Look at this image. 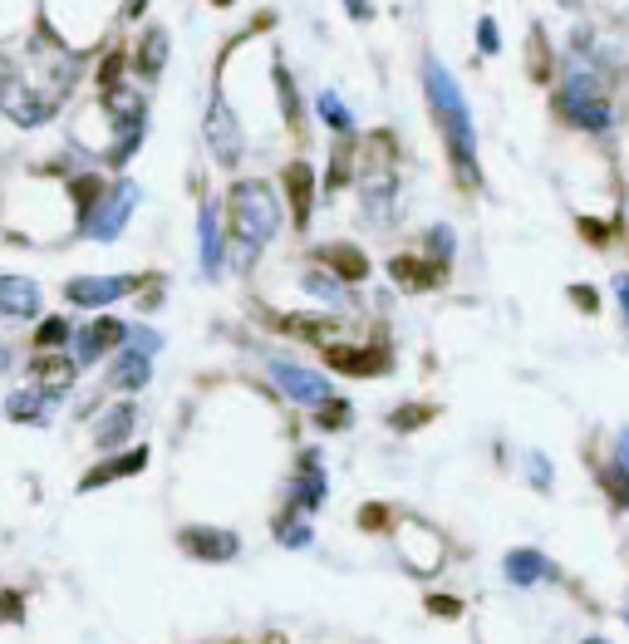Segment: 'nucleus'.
<instances>
[{"instance_id":"obj_28","label":"nucleus","mask_w":629,"mask_h":644,"mask_svg":"<svg viewBox=\"0 0 629 644\" xmlns=\"http://www.w3.org/2000/svg\"><path fill=\"white\" fill-rule=\"evenodd\" d=\"M477 45H482V55H497L502 50V35H497V20L492 15L477 20Z\"/></svg>"},{"instance_id":"obj_14","label":"nucleus","mask_w":629,"mask_h":644,"mask_svg":"<svg viewBox=\"0 0 629 644\" xmlns=\"http://www.w3.org/2000/svg\"><path fill=\"white\" fill-rule=\"evenodd\" d=\"M315 261H320V266H330V271H335V281H364V276H369V256H364L359 246H349V241H330V246H320V251H315Z\"/></svg>"},{"instance_id":"obj_16","label":"nucleus","mask_w":629,"mask_h":644,"mask_svg":"<svg viewBox=\"0 0 629 644\" xmlns=\"http://www.w3.org/2000/svg\"><path fill=\"white\" fill-rule=\"evenodd\" d=\"M104 192H109V182H104L99 173H74L69 177V202H74L79 222H89V217H94V207L104 202Z\"/></svg>"},{"instance_id":"obj_31","label":"nucleus","mask_w":629,"mask_h":644,"mask_svg":"<svg viewBox=\"0 0 629 644\" xmlns=\"http://www.w3.org/2000/svg\"><path fill=\"white\" fill-rule=\"evenodd\" d=\"M359 522H364L369 531H384V522H389V512H384V507H364V512H359Z\"/></svg>"},{"instance_id":"obj_3","label":"nucleus","mask_w":629,"mask_h":644,"mask_svg":"<svg viewBox=\"0 0 629 644\" xmlns=\"http://www.w3.org/2000/svg\"><path fill=\"white\" fill-rule=\"evenodd\" d=\"M556 109H561V118H571L575 128H590V133H605L615 123V109H610V99H605V89L590 69H571L566 89L556 94Z\"/></svg>"},{"instance_id":"obj_2","label":"nucleus","mask_w":629,"mask_h":644,"mask_svg":"<svg viewBox=\"0 0 629 644\" xmlns=\"http://www.w3.org/2000/svg\"><path fill=\"white\" fill-rule=\"evenodd\" d=\"M227 212H231L227 236H231V256H236V266H251V261L266 251V241L281 232V222H286L281 192H276L271 182H261V177H241V182H231Z\"/></svg>"},{"instance_id":"obj_10","label":"nucleus","mask_w":629,"mask_h":644,"mask_svg":"<svg viewBox=\"0 0 629 644\" xmlns=\"http://www.w3.org/2000/svg\"><path fill=\"white\" fill-rule=\"evenodd\" d=\"M389 276L399 281L403 291H433V286H443L448 266L433 261V256H394L389 261Z\"/></svg>"},{"instance_id":"obj_34","label":"nucleus","mask_w":629,"mask_h":644,"mask_svg":"<svg viewBox=\"0 0 629 644\" xmlns=\"http://www.w3.org/2000/svg\"><path fill=\"white\" fill-rule=\"evenodd\" d=\"M428 605H433L438 615H458V600H453V595H433Z\"/></svg>"},{"instance_id":"obj_21","label":"nucleus","mask_w":629,"mask_h":644,"mask_svg":"<svg viewBox=\"0 0 629 644\" xmlns=\"http://www.w3.org/2000/svg\"><path fill=\"white\" fill-rule=\"evenodd\" d=\"M354 158H359V138H340V148H335V158H330V173H325V187H330V192H340L344 182H349Z\"/></svg>"},{"instance_id":"obj_29","label":"nucleus","mask_w":629,"mask_h":644,"mask_svg":"<svg viewBox=\"0 0 629 644\" xmlns=\"http://www.w3.org/2000/svg\"><path fill=\"white\" fill-rule=\"evenodd\" d=\"M64 340H69V325H64V320H45V325H40V335H35V345H40V350H55V345H64Z\"/></svg>"},{"instance_id":"obj_18","label":"nucleus","mask_w":629,"mask_h":644,"mask_svg":"<svg viewBox=\"0 0 629 644\" xmlns=\"http://www.w3.org/2000/svg\"><path fill=\"white\" fill-rule=\"evenodd\" d=\"M0 310H10V315H35V310H40V291H35L30 281H20V276H5V281H0Z\"/></svg>"},{"instance_id":"obj_38","label":"nucleus","mask_w":629,"mask_h":644,"mask_svg":"<svg viewBox=\"0 0 629 644\" xmlns=\"http://www.w3.org/2000/svg\"><path fill=\"white\" fill-rule=\"evenodd\" d=\"M212 5H217V10H227V5H236V0H212Z\"/></svg>"},{"instance_id":"obj_17","label":"nucleus","mask_w":629,"mask_h":644,"mask_svg":"<svg viewBox=\"0 0 629 644\" xmlns=\"http://www.w3.org/2000/svg\"><path fill=\"white\" fill-rule=\"evenodd\" d=\"M197 236H202V261H207V271H217V266H222V217H217V202H202Z\"/></svg>"},{"instance_id":"obj_24","label":"nucleus","mask_w":629,"mask_h":644,"mask_svg":"<svg viewBox=\"0 0 629 644\" xmlns=\"http://www.w3.org/2000/svg\"><path fill=\"white\" fill-rule=\"evenodd\" d=\"M74 364L59 359V354H35V379H50V384H69Z\"/></svg>"},{"instance_id":"obj_8","label":"nucleus","mask_w":629,"mask_h":644,"mask_svg":"<svg viewBox=\"0 0 629 644\" xmlns=\"http://www.w3.org/2000/svg\"><path fill=\"white\" fill-rule=\"evenodd\" d=\"M281 187H286V197H290V217H295V227L305 232V227H310V212H315V168H310L305 158L286 163Z\"/></svg>"},{"instance_id":"obj_12","label":"nucleus","mask_w":629,"mask_h":644,"mask_svg":"<svg viewBox=\"0 0 629 644\" xmlns=\"http://www.w3.org/2000/svg\"><path fill=\"white\" fill-rule=\"evenodd\" d=\"M168 50H172L168 30H163V25H148V30H143V40H138V55H133V69H138V79H143V84H158V79H163V69H168Z\"/></svg>"},{"instance_id":"obj_6","label":"nucleus","mask_w":629,"mask_h":644,"mask_svg":"<svg viewBox=\"0 0 629 644\" xmlns=\"http://www.w3.org/2000/svg\"><path fill=\"white\" fill-rule=\"evenodd\" d=\"M0 114L10 118L15 128H40V123H50V114H55V99L35 94L25 79H5L0 84Z\"/></svg>"},{"instance_id":"obj_9","label":"nucleus","mask_w":629,"mask_h":644,"mask_svg":"<svg viewBox=\"0 0 629 644\" xmlns=\"http://www.w3.org/2000/svg\"><path fill=\"white\" fill-rule=\"evenodd\" d=\"M325 364L340 369V374H354V379H369V374H384L389 369V350L384 345H330L325 350Z\"/></svg>"},{"instance_id":"obj_15","label":"nucleus","mask_w":629,"mask_h":644,"mask_svg":"<svg viewBox=\"0 0 629 644\" xmlns=\"http://www.w3.org/2000/svg\"><path fill=\"white\" fill-rule=\"evenodd\" d=\"M359 197H364V212H369L374 222H389V217H394V202H399V182L389 173H374V177H364Z\"/></svg>"},{"instance_id":"obj_36","label":"nucleus","mask_w":629,"mask_h":644,"mask_svg":"<svg viewBox=\"0 0 629 644\" xmlns=\"http://www.w3.org/2000/svg\"><path fill=\"white\" fill-rule=\"evenodd\" d=\"M575 300H580V310H595V291H590V286H575Z\"/></svg>"},{"instance_id":"obj_20","label":"nucleus","mask_w":629,"mask_h":644,"mask_svg":"<svg viewBox=\"0 0 629 644\" xmlns=\"http://www.w3.org/2000/svg\"><path fill=\"white\" fill-rule=\"evenodd\" d=\"M315 109H320V118H325L340 138H354V114L340 104V94H335V89H320V94H315Z\"/></svg>"},{"instance_id":"obj_1","label":"nucleus","mask_w":629,"mask_h":644,"mask_svg":"<svg viewBox=\"0 0 629 644\" xmlns=\"http://www.w3.org/2000/svg\"><path fill=\"white\" fill-rule=\"evenodd\" d=\"M423 89H428V109L438 118L443 138H448V158H453V173L467 192L482 187V168H477V128H472V114H467V99H462L458 79L428 55L423 59Z\"/></svg>"},{"instance_id":"obj_19","label":"nucleus","mask_w":629,"mask_h":644,"mask_svg":"<svg viewBox=\"0 0 629 644\" xmlns=\"http://www.w3.org/2000/svg\"><path fill=\"white\" fill-rule=\"evenodd\" d=\"M271 84H276V94H281V114H286V123L300 133V114H305V109H300V89H295V79H290V69L281 64V59L271 64Z\"/></svg>"},{"instance_id":"obj_4","label":"nucleus","mask_w":629,"mask_h":644,"mask_svg":"<svg viewBox=\"0 0 629 644\" xmlns=\"http://www.w3.org/2000/svg\"><path fill=\"white\" fill-rule=\"evenodd\" d=\"M202 138H207V148H212V158H217L222 168H236V163H241V153H246V133H241V123H236V109L227 104L222 84H217V89H212V99H207Z\"/></svg>"},{"instance_id":"obj_33","label":"nucleus","mask_w":629,"mask_h":644,"mask_svg":"<svg viewBox=\"0 0 629 644\" xmlns=\"http://www.w3.org/2000/svg\"><path fill=\"white\" fill-rule=\"evenodd\" d=\"M344 10H349L354 20H374V5H369V0H344Z\"/></svg>"},{"instance_id":"obj_30","label":"nucleus","mask_w":629,"mask_h":644,"mask_svg":"<svg viewBox=\"0 0 629 644\" xmlns=\"http://www.w3.org/2000/svg\"><path fill=\"white\" fill-rule=\"evenodd\" d=\"M344 418H349V404H340V399H330V404L320 409V428H344Z\"/></svg>"},{"instance_id":"obj_27","label":"nucleus","mask_w":629,"mask_h":644,"mask_svg":"<svg viewBox=\"0 0 629 644\" xmlns=\"http://www.w3.org/2000/svg\"><path fill=\"white\" fill-rule=\"evenodd\" d=\"M428 256L443 261V266L453 261V232H448V227H433V232H428Z\"/></svg>"},{"instance_id":"obj_25","label":"nucleus","mask_w":629,"mask_h":644,"mask_svg":"<svg viewBox=\"0 0 629 644\" xmlns=\"http://www.w3.org/2000/svg\"><path fill=\"white\" fill-rule=\"evenodd\" d=\"M138 468H143V453H128V458H114V463H104L99 472H89L84 487H99V482H109V477H123V472H138Z\"/></svg>"},{"instance_id":"obj_32","label":"nucleus","mask_w":629,"mask_h":644,"mask_svg":"<svg viewBox=\"0 0 629 644\" xmlns=\"http://www.w3.org/2000/svg\"><path fill=\"white\" fill-rule=\"evenodd\" d=\"M580 232L590 236V241H595V246H605V241H610V232H605V222H590V217H585V222H580Z\"/></svg>"},{"instance_id":"obj_7","label":"nucleus","mask_w":629,"mask_h":644,"mask_svg":"<svg viewBox=\"0 0 629 644\" xmlns=\"http://www.w3.org/2000/svg\"><path fill=\"white\" fill-rule=\"evenodd\" d=\"M104 109H109V123H114V138H143L148 133V99L138 89H114L104 94Z\"/></svg>"},{"instance_id":"obj_37","label":"nucleus","mask_w":629,"mask_h":644,"mask_svg":"<svg viewBox=\"0 0 629 644\" xmlns=\"http://www.w3.org/2000/svg\"><path fill=\"white\" fill-rule=\"evenodd\" d=\"M615 291H620V300H625V315H629V276H620V281H615Z\"/></svg>"},{"instance_id":"obj_5","label":"nucleus","mask_w":629,"mask_h":644,"mask_svg":"<svg viewBox=\"0 0 629 644\" xmlns=\"http://www.w3.org/2000/svg\"><path fill=\"white\" fill-rule=\"evenodd\" d=\"M133 207H138V182L118 177V182H109V192H104V202L94 207V217L79 222V236H89V241H114V236L128 227Z\"/></svg>"},{"instance_id":"obj_35","label":"nucleus","mask_w":629,"mask_h":644,"mask_svg":"<svg viewBox=\"0 0 629 644\" xmlns=\"http://www.w3.org/2000/svg\"><path fill=\"white\" fill-rule=\"evenodd\" d=\"M118 10H123V20H138V15H143V10H148V0H123V5H118Z\"/></svg>"},{"instance_id":"obj_23","label":"nucleus","mask_w":629,"mask_h":644,"mask_svg":"<svg viewBox=\"0 0 629 644\" xmlns=\"http://www.w3.org/2000/svg\"><path fill=\"white\" fill-rule=\"evenodd\" d=\"M526 64H531V79H551V50H546V35L541 30L526 35Z\"/></svg>"},{"instance_id":"obj_22","label":"nucleus","mask_w":629,"mask_h":644,"mask_svg":"<svg viewBox=\"0 0 629 644\" xmlns=\"http://www.w3.org/2000/svg\"><path fill=\"white\" fill-rule=\"evenodd\" d=\"M128 64H133V59H128V50H123V45L104 55V64H99V89H104V94L123 89V69H128Z\"/></svg>"},{"instance_id":"obj_13","label":"nucleus","mask_w":629,"mask_h":644,"mask_svg":"<svg viewBox=\"0 0 629 644\" xmlns=\"http://www.w3.org/2000/svg\"><path fill=\"white\" fill-rule=\"evenodd\" d=\"M281 335H295V340H310V345H335V335H340V320H330V315H276L271 320Z\"/></svg>"},{"instance_id":"obj_26","label":"nucleus","mask_w":629,"mask_h":644,"mask_svg":"<svg viewBox=\"0 0 629 644\" xmlns=\"http://www.w3.org/2000/svg\"><path fill=\"white\" fill-rule=\"evenodd\" d=\"M433 413H438V409H428V404H408V409H399V413H394V418H389V423H394L399 433H408V428H418V423H428Z\"/></svg>"},{"instance_id":"obj_11","label":"nucleus","mask_w":629,"mask_h":644,"mask_svg":"<svg viewBox=\"0 0 629 644\" xmlns=\"http://www.w3.org/2000/svg\"><path fill=\"white\" fill-rule=\"evenodd\" d=\"M133 286H143L138 276H84V281H69L64 295L74 300V305H109L118 295H128Z\"/></svg>"}]
</instances>
